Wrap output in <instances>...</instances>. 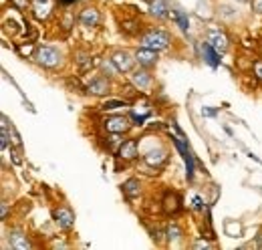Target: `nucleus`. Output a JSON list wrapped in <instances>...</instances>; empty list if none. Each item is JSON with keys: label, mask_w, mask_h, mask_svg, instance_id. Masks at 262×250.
<instances>
[{"label": "nucleus", "mask_w": 262, "mask_h": 250, "mask_svg": "<svg viewBox=\"0 0 262 250\" xmlns=\"http://www.w3.org/2000/svg\"><path fill=\"white\" fill-rule=\"evenodd\" d=\"M171 34L162 29H149L147 32L141 34L139 38V45L141 47H147V49H154V51H164L171 45Z\"/></svg>", "instance_id": "f257e3e1"}, {"label": "nucleus", "mask_w": 262, "mask_h": 250, "mask_svg": "<svg viewBox=\"0 0 262 250\" xmlns=\"http://www.w3.org/2000/svg\"><path fill=\"white\" fill-rule=\"evenodd\" d=\"M61 59H63L61 51L55 49V47H49V45H40V47L36 49V53H34V61L38 62L40 67H45V69H55V67H59V65H61Z\"/></svg>", "instance_id": "f03ea898"}, {"label": "nucleus", "mask_w": 262, "mask_h": 250, "mask_svg": "<svg viewBox=\"0 0 262 250\" xmlns=\"http://www.w3.org/2000/svg\"><path fill=\"white\" fill-rule=\"evenodd\" d=\"M131 119L127 115H111L103 121V127L107 133H113V135H121V133H127L131 129Z\"/></svg>", "instance_id": "7ed1b4c3"}, {"label": "nucleus", "mask_w": 262, "mask_h": 250, "mask_svg": "<svg viewBox=\"0 0 262 250\" xmlns=\"http://www.w3.org/2000/svg\"><path fill=\"white\" fill-rule=\"evenodd\" d=\"M111 61L117 67L119 73H129L131 69H133V65L137 62L135 61V55H131L129 51H123V49L115 51V53L111 55Z\"/></svg>", "instance_id": "20e7f679"}, {"label": "nucleus", "mask_w": 262, "mask_h": 250, "mask_svg": "<svg viewBox=\"0 0 262 250\" xmlns=\"http://www.w3.org/2000/svg\"><path fill=\"white\" fill-rule=\"evenodd\" d=\"M53 220L55 224L61 228V230H71L75 226V214L69 206H59L55 212H53Z\"/></svg>", "instance_id": "39448f33"}, {"label": "nucleus", "mask_w": 262, "mask_h": 250, "mask_svg": "<svg viewBox=\"0 0 262 250\" xmlns=\"http://www.w3.org/2000/svg\"><path fill=\"white\" fill-rule=\"evenodd\" d=\"M131 83H133L135 89H139V91H147V89L151 87V83H154V77H151L149 69L139 67L137 71L131 73Z\"/></svg>", "instance_id": "423d86ee"}, {"label": "nucleus", "mask_w": 262, "mask_h": 250, "mask_svg": "<svg viewBox=\"0 0 262 250\" xmlns=\"http://www.w3.org/2000/svg\"><path fill=\"white\" fill-rule=\"evenodd\" d=\"M158 53L160 51H154V49H147V47H141V49H137L133 55H135V61L139 67H145V69H154L156 65H158Z\"/></svg>", "instance_id": "0eeeda50"}, {"label": "nucleus", "mask_w": 262, "mask_h": 250, "mask_svg": "<svg viewBox=\"0 0 262 250\" xmlns=\"http://www.w3.org/2000/svg\"><path fill=\"white\" fill-rule=\"evenodd\" d=\"M143 161L149 165V168H162L165 161H167V152H165L164 148H154V150H149L145 156H143Z\"/></svg>", "instance_id": "6e6552de"}, {"label": "nucleus", "mask_w": 262, "mask_h": 250, "mask_svg": "<svg viewBox=\"0 0 262 250\" xmlns=\"http://www.w3.org/2000/svg\"><path fill=\"white\" fill-rule=\"evenodd\" d=\"M31 8H33V14L36 20H45V18H49V14L53 12L55 2H53V0H33Z\"/></svg>", "instance_id": "1a4fd4ad"}, {"label": "nucleus", "mask_w": 262, "mask_h": 250, "mask_svg": "<svg viewBox=\"0 0 262 250\" xmlns=\"http://www.w3.org/2000/svg\"><path fill=\"white\" fill-rule=\"evenodd\" d=\"M208 43H210V47H212L216 53H226V51H228V47H230L228 36L220 31L210 32V34H208Z\"/></svg>", "instance_id": "9d476101"}, {"label": "nucleus", "mask_w": 262, "mask_h": 250, "mask_svg": "<svg viewBox=\"0 0 262 250\" xmlns=\"http://www.w3.org/2000/svg\"><path fill=\"white\" fill-rule=\"evenodd\" d=\"M99 20H101V14H99L97 8H85V10H81V14H79V23H81V27H85V29L97 27Z\"/></svg>", "instance_id": "9b49d317"}, {"label": "nucleus", "mask_w": 262, "mask_h": 250, "mask_svg": "<svg viewBox=\"0 0 262 250\" xmlns=\"http://www.w3.org/2000/svg\"><path fill=\"white\" fill-rule=\"evenodd\" d=\"M8 238H10V246L14 250H27L33 246L31 240H29V236H27L23 230H10Z\"/></svg>", "instance_id": "f8f14e48"}, {"label": "nucleus", "mask_w": 262, "mask_h": 250, "mask_svg": "<svg viewBox=\"0 0 262 250\" xmlns=\"http://www.w3.org/2000/svg\"><path fill=\"white\" fill-rule=\"evenodd\" d=\"M109 81H107V77H95L89 85H87V91L91 95H95V97H103V95H109Z\"/></svg>", "instance_id": "ddd939ff"}, {"label": "nucleus", "mask_w": 262, "mask_h": 250, "mask_svg": "<svg viewBox=\"0 0 262 250\" xmlns=\"http://www.w3.org/2000/svg\"><path fill=\"white\" fill-rule=\"evenodd\" d=\"M137 156H139V152H137V139H125L119 145V157L123 161H133Z\"/></svg>", "instance_id": "4468645a"}, {"label": "nucleus", "mask_w": 262, "mask_h": 250, "mask_svg": "<svg viewBox=\"0 0 262 250\" xmlns=\"http://www.w3.org/2000/svg\"><path fill=\"white\" fill-rule=\"evenodd\" d=\"M180 208H182V200H180V196L176 194V192H167L164 198V210L165 214H178L180 212Z\"/></svg>", "instance_id": "2eb2a0df"}, {"label": "nucleus", "mask_w": 262, "mask_h": 250, "mask_svg": "<svg viewBox=\"0 0 262 250\" xmlns=\"http://www.w3.org/2000/svg\"><path fill=\"white\" fill-rule=\"evenodd\" d=\"M121 190H123V194H125L127 198H137V196L141 194V182L135 180V178H131L127 182H123Z\"/></svg>", "instance_id": "dca6fc26"}, {"label": "nucleus", "mask_w": 262, "mask_h": 250, "mask_svg": "<svg viewBox=\"0 0 262 250\" xmlns=\"http://www.w3.org/2000/svg\"><path fill=\"white\" fill-rule=\"evenodd\" d=\"M149 12L156 18H165L167 16V2L165 0H149Z\"/></svg>", "instance_id": "f3484780"}, {"label": "nucleus", "mask_w": 262, "mask_h": 250, "mask_svg": "<svg viewBox=\"0 0 262 250\" xmlns=\"http://www.w3.org/2000/svg\"><path fill=\"white\" fill-rule=\"evenodd\" d=\"M165 236H167V240H169L171 244H176V242L182 240L184 232H182V228H180L176 222H169V224H167V230H165Z\"/></svg>", "instance_id": "a211bd4d"}, {"label": "nucleus", "mask_w": 262, "mask_h": 250, "mask_svg": "<svg viewBox=\"0 0 262 250\" xmlns=\"http://www.w3.org/2000/svg\"><path fill=\"white\" fill-rule=\"evenodd\" d=\"M101 67H103V73H107V77H111V73H119V71H117V67L113 65L111 59H109V61H103Z\"/></svg>", "instance_id": "6ab92c4d"}, {"label": "nucleus", "mask_w": 262, "mask_h": 250, "mask_svg": "<svg viewBox=\"0 0 262 250\" xmlns=\"http://www.w3.org/2000/svg\"><path fill=\"white\" fill-rule=\"evenodd\" d=\"M254 75H256V77L262 81V59L254 61Z\"/></svg>", "instance_id": "aec40b11"}, {"label": "nucleus", "mask_w": 262, "mask_h": 250, "mask_svg": "<svg viewBox=\"0 0 262 250\" xmlns=\"http://www.w3.org/2000/svg\"><path fill=\"white\" fill-rule=\"evenodd\" d=\"M121 105H123L121 101H107V103L103 105V109L107 111V109H115V107H121Z\"/></svg>", "instance_id": "412c9836"}, {"label": "nucleus", "mask_w": 262, "mask_h": 250, "mask_svg": "<svg viewBox=\"0 0 262 250\" xmlns=\"http://www.w3.org/2000/svg\"><path fill=\"white\" fill-rule=\"evenodd\" d=\"M252 10L256 14H262V0H252Z\"/></svg>", "instance_id": "4be33fe9"}, {"label": "nucleus", "mask_w": 262, "mask_h": 250, "mask_svg": "<svg viewBox=\"0 0 262 250\" xmlns=\"http://www.w3.org/2000/svg\"><path fill=\"white\" fill-rule=\"evenodd\" d=\"M10 2H12V4L16 6V8H20V10L29 6V0H10Z\"/></svg>", "instance_id": "5701e85b"}, {"label": "nucleus", "mask_w": 262, "mask_h": 250, "mask_svg": "<svg viewBox=\"0 0 262 250\" xmlns=\"http://www.w3.org/2000/svg\"><path fill=\"white\" fill-rule=\"evenodd\" d=\"M194 248H210V244L206 240H198V242H194Z\"/></svg>", "instance_id": "b1692460"}, {"label": "nucleus", "mask_w": 262, "mask_h": 250, "mask_svg": "<svg viewBox=\"0 0 262 250\" xmlns=\"http://www.w3.org/2000/svg\"><path fill=\"white\" fill-rule=\"evenodd\" d=\"M6 216H8V204L2 202V220H6Z\"/></svg>", "instance_id": "393cba45"}, {"label": "nucleus", "mask_w": 262, "mask_h": 250, "mask_svg": "<svg viewBox=\"0 0 262 250\" xmlns=\"http://www.w3.org/2000/svg\"><path fill=\"white\" fill-rule=\"evenodd\" d=\"M63 2H73V0H63Z\"/></svg>", "instance_id": "a878e982"}]
</instances>
